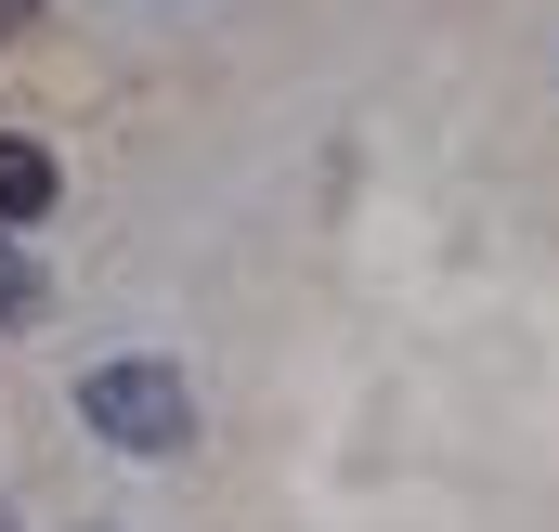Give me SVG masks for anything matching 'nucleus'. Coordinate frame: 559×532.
<instances>
[{"label": "nucleus", "instance_id": "f257e3e1", "mask_svg": "<svg viewBox=\"0 0 559 532\" xmlns=\"http://www.w3.org/2000/svg\"><path fill=\"white\" fill-rule=\"evenodd\" d=\"M79 428H92L105 455H131V468H169V455L195 442V390H182V364L118 351V364H92V377H79Z\"/></svg>", "mask_w": 559, "mask_h": 532}, {"label": "nucleus", "instance_id": "f03ea898", "mask_svg": "<svg viewBox=\"0 0 559 532\" xmlns=\"http://www.w3.org/2000/svg\"><path fill=\"white\" fill-rule=\"evenodd\" d=\"M52 208H66V169L26 131H0V234H26V221H52Z\"/></svg>", "mask_w": 559, "mask_h": 532}, {"label": "nucleus", "instance_id": "7ed1b4c3", "mask_svg": "<svg viewBox=\"0 0 559 532\" xmlns=\"http://www.w3.org/2000/svg\"><path fill=\"white\" fill-rule=\"evenodd\" d=\"M39 312H52V273H39L13 234H0V325H39Z\"/></svg>", "mask_w": 559, "mask_h": 532}, {"label": "nucleus", "instance_id": "20e7f679", "mask_svg": "<svg viewBox=\"0 0 559 532\" xmlns=\"http://www.w3.org/2000/svg\"><path fill=\"white\" fill-rule=\"evenodd\" d=\"M0 532H13V507H0Z\"/></svg>", "mask_w": 559, "mask_h": 532}, {"label": "nucleus", "instance_id": "39448f33", "mask_svg": "<svg viewBox=\"0 0 559 532\" xmlns=\"http://www.w3.org/2000/svg\"><path fill=\"white\" fill-rule=\"evenodd\" d=\"M79 532H105V520H79Z\"/></svg>", "mask_w": 559, "mask_h": 532}]
</instances>
